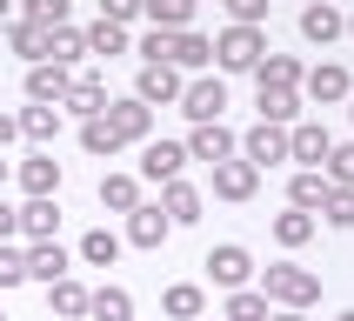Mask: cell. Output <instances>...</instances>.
<instances>
[{
  "mask_svg": "<svg viewBox=\"0 0 354 321\" xmlns=\"http://www.w3.org/2000/svg\"><path fill=\"white\" fill-rule=\"evenodd\" d=\"M261 295L274 301V308H315V301H321V275L301 268V261H274L268 281H261Z\"/></svg>",
  "mask_w": 354,
  "mask_h": 321,
  "instance_id": "cell-1",
  "label": "cell"
},
{
  "mask_svg": "<svg viewBox=\"0 0 354 321\" xmlns=\"http://www.w3.org/2000/svg\"><path fill=\"white\" fill-rule=\"evenodd\" d=\"M261 60H268V34L261 27H227L214 40V67L221 74H254Z\"/></svg>",
  "mask_w": 354,
  "mask_h": 321,
  "instance_id": "cell-2",
  "label": "cell"
},
{
  "mask_svg": "<svg viewBox=\"0 0 354 321\" xmlns=\"http://www.w3.org/2000/svg\"><path fill=\"white\" fill-rule=\"evenodd\" d=\"M201 268H207V281H214V288H227V295H234V288H248V275H254V255H248L241 241H221V248H207V261H201Z\"/></svg>",
  "mask_w": 354,
  "mask_h": 321,
  "instance_id": "cell-3",
  "label": "cell"
},
{
  "mask_svg": "<svg viewBox=\"0 0 354 321\" xmlns=\"http://www.w3.org/2000/svg\"><path fill=\"white\" fill-rule=\"evenodd\" d=\"M100 120L114 127L120 147H140V140L154 134V107H147V100H134V94H127V100H107V114H100Z\"/></svg>",
  "mask_w": 354,
  "mask_h": 321,
  "instance_id": "cell-4",
  "label": "cell"
},
{
  "mask_svg": "<svg viewBox=\"0 0 354 321\" xmlns=\"http://www.w3.org/2000/svg\"><path fill=\"white\" fill-rule=\"evenodd\" d=\"M180 147H187V160H207V167H221V160H234V154H241V134H234V127H221V120H201V127L180 140Z\"/></svg>",
  "mask_w": 354,
  "mask_h": 321,
  "instance_id": "cell-5",
  "label": "cell"
},
{
  "mask_svg": "<svg viewBox=\"0 0 354 321\" xmlns=\"http://www.w3.org/2000/svg\"><path fill=\"white\" fill-rule=\"evenodd\" d=\"M180 67L174 60H140V80H134V100H147V107H167V100H180Z\"/></svg>",
  "mask_w": 354,
  "mask_h": 321,
  "instance_id": "cell-6",
  "label": "cell"
},
{
  "mask_svg": "<svg viewBox=\"0 0 354 321\" xmlns=\"http://www.w3.org/2000/svg\"><path fill=\"white\" fill-rule=\"evenodd\" d=\"M348 94H354V74L341 67V60H321L315 74L301 80V100H315V107H341Z\"/></svg>",
  "mask_w": 354,
  "mask_h": 321,
  "instance_id": "cell-7",
  "label": "cell"
},
{
  "mask_svg": "<svg viewBox=\"0 0 354 321\" xmlns=\"http://www.w3.org/2000/svg\"><path fill=\"white\" fill-rule=\"evenodd\" d=\"M241 160H254L261 174H268L274 160H288V127H274V120H254V127L241 134Z\"/></svg>",
  "mask_w": 354,
  "mask_h": 321,
  "instance_id": "cell-8",
  "label": "cell"
},
{
  "mask_svg": "<svg viewBox=\"0 0 354 321\" xmlns=\"http://www.w3.org/2000/svg\"><path fill=\"white\" fill-rule=\"evenodd\" d=\"M180 167H187V147L180 140H140V174L154 181V187L180 181Z\"/></svg>",
  "mask_w": 354,
  "mask_h": 321,
  "instance_id": "cell-9",
  "label": "cell"
},
{
  "mask_svg": "<svg viewBox=\"0 0 354 321\" xmlns=\"http://www.w3.org/2000/svg\"><path fill=\"white\" fill-rule=\"evenodd\" d=\"M328 154H335V134H328L321 120H295V127H288V160H301V167H321Z\"/></svg>",
  "mask_w": 354,
  "mask_h": 321,
  "instance_id": "cell-10",
  "label": "cell"
},
{
  "mask_svg": "<svg viewBox=\"0 0 354 321\" xmlns=\"http://www.w3.org/2000/svg\"><path fill=\"white\" fill-rule=\"evenodd\" d=\"M221 107H227V87H221V80L201 74V80H187V87H180V114L194 120V127H201V120H221Z\"/></svg>",
  "mask_w": 354,
  "mask_h": 321,
  "instance_id": "cell-11",
  "label": "cell"
},
{
  "mask_svg": "<svg viewBox=\"0 0 354 321\" xmlns=\"http://www.w3.org/2000/svg\"><path fill=\"white\" fill-rule=\"evenodd\" d=\"M254 187H261V167L254 160H221L214 167V201H254Z\"/></svg>",
  "mask_w": 354,
  "mask_h": 321,
  "instance_id": "cell-12",
  "label": "cell"
},
{
  "mask_svg": "<svg viewBox=\"0 0 354 321\" xmlns=\"http://www.w3.org/2000/svg\"><path fill=\"white\" fill-rule=\"evenodd\" d=\"M301 34L315 40V47H328V40L348 34V14H341L335 0H308V7H301Z\"/></svg>",
  "mask_w": 354,
  "mask_h": 321,
  "instance_id": "cell-13",
  "label": "cell"
},
{
  "mask_svg": "<svg viewBox=\"0 0 354 321\" xmlns=\"http://www.w3.org/2000/svg\"><path fill=\"white\" fill-rule=\"evenodd\" d=\"M67 87H74V74H67L60 60H34V67H27V100L60 107V100H67Z\"/></svg>",
  "mask_w": 354,
  "mask_h": 321,
  "instance_id": "cell-14",
  "label": "cell"
},
{
  "mask_svg": "<svg viewBox=\"0 0 354 321\" xmlns=\"http://www.w3.org/2000/svg\"><path fill=\"white\" fill-rule=\"evenodd\" d=\"M167 235H174V221L160 214V201H140L134 214H127V235H120V241H134V248H160Z\"/></svg>",
  "mask_w": 354,
  "mask_h": 321,
  "instance_id": "cell-15",
  "label": "cell"
},
{
  "mask_svg": "<svg viewBox=\"0 0 354 321\" xmlns=\"http://www.w3.org/2000/svg\"><path fill=\"white\" fill-rule=\"evenodd\" d=\"M60 114L100 120V114H107V80H94V74H74V87H67V100H60Z\"/></svg>",
  "mask_w": 354,
  "mask_h": 321,
  "instance_id": "cell-16",
  "label": "cell"
},
{
  "mask_svg": "<svg viewBox=\"0 0 354 321\" xmlns=\"http://www.w3.org/2000/svg\"><path fill=\"white\" fill-rule=\"evenodd\" d=\"M20 235H27V241H54L60 235V201L54 194H27V208H20Z\"/></svg>",
  "mask_w": 354,
  "mask_h": 321,
  "instance_id": "cell-17",
  "label": "cell"
},
{
  "mask_svg": "<svg viewBox=\"0 0 354 321\" xmlns=\"http://www.w3.org/2000/svg\"><path fill=\"white\" fill-rule=\"evenodd\" d=\"M60 275H67V248L60 241H27V281H47L54 288Z\"/></svg>",
  "mask_w": 354,
  "mask_h": 321,
  "instance_id": "cell-18",
  "label": "cell"
},
{
  "mask_svg": "<svg viewBox=\"0 0 354 321\" xmlns=\"http://www.w3.org/2000/svg\"><path fill=\"white\" fill-rule=\"evenodd\" d=\"M87 295H94V288H80L74 275H60L54 288H47V308H54V321H87Z\"/></svg>",
  "mask_w": 354,
  "mask_h": 321,
  "instance_id": "cell-19",
  "label": "cell"
},
{
  "mask_svg": "<svg viewBox=\"0 0 354 321\" xmlns=\"http://www.w3.org/2000/svg\"><path fill=\"white\" fill-rule=\"evenodd\" d=\"M301 87H261V120H274V127H295L301 120Z\"/></svg>",
  "mask_w": 354,
  "mask_h": 321,
  "instance_id": "cell-20",
  "label": "cell"
},
{
  "mask_svg": "<svg viewBox=\"0 0 354 321\" xmlns=\"http://www.w3.org/2000/svg\"><path fill=\"white\" fill-rule=\"evenodd\" d=\"M160 214L174 221V228L201 221V187H187V181H167V187H160Z\"/></svg>",
  "mask_w": 354,
  "mask_h": 321,
  "instance_id": "cell-21",
  "label": "cell"
},
{
  "mask_svg": "<svg viewBox=\"0 0 354 321\" xmlns=\"http://www.w3.org/2000/svg\"><path fill=\"white\" fill-rule=\"evenodd\" d=\"M160 308H167V321H201L207 315V295H201V281H174L160 295Z\"/></svg>",
  "mask_w": 354,
  "mask_h": 321,
  "instance_id": "cell-22",
  "label": "cell"
},
{
  "mask_svg": "<svg viewBox=\"0 0 354 321\" xmlns=\"http://www.w3.org/2000/svg\"><path fill=\"white\" fill-rule=\"evenodd\" d=\"M87 321H134V295L114 288V281L94 288V295H87Z\"/></svg>",
  "mask_w": 354,
  "mask_h": 321,
  "instance_id": "cell-23",
  "label": "cell"
},
{
  "mask_svg": "<svg viewBox=\"0 0 354 321\" xmlns=\"http://www.w3.org/2000/svg\"><path fill=\"white\" fill-rule=\"evenodd\" d=\"M315 235H321V214H308V208H288V214H274V241H281V248H308Z\"/></svg>",
  "mask_w": 354,
  "mask_h": 321,
  "instance_id": "cell-24",
  "label": "cell"
},
{
  "mask_svg": "<svg viewBox=\"0 0 354 321\" xmlns=\"http://www.w3.org/2000/svg\"><path fill=\"white\" fill-rule=\"evenodd\" d=\"M20 187H27V194H54V187H60V160L47 154V147L27 154V160H20Z\"/></svg>",
  "mask_w": 354,
  "mask_h": 321,
  "instance_id": "cell-25",
  "label": "cell"
},
{
  "mask_svg": "<svg viewBox=\"0 0 354 321\" xmlns=\"http://www.w3.org/2000/svg\"><path fill=\"white\" fill-rule=\"evenodd\" d=\"M7 47L34 67V60H47V27H34V20H7Z\"/></svg>",
  "mask_w": 354,
  "mask_h": 321,
  "instance_id": "cell-26",
  "label": "cell"
},
{
  "mask_svg": "<svg viewBox=\"0 0 354 321\" xmlns=\"http://www.w3.org/2000/svg\"><path fill=\"white\" fill-rule=\"evenodd\" d=\"M100 208H107V214H134L140 208V181L134 174H107L100 181Z\"/></svg>",
  "mask_w": 354,
  "mask_h": 321,
  "instance_id": "cell-27",
  "label": "cell"
},
{
  "mask_svg": "<svg viewBox=\"0 0 354 321\" xmlns=\"http://www.w3.org/2000/svg\"><path fill=\"white\" fill-rule=\"evenodd\" d=\"M20 134L34 140V147H47V140L60 134V107H47V100H34V107H20Z\"/></svg>",
  "mask_w": 354,
  "mask_h": 321,
  "instance_id": "cell-28",
  "label": "cell"
},
{
  "mask_svg": "<svg viewBox=\"0 0 354 321\" xmlns=\"http://www.w3.org/2000/svg\"><path fill=\"white\" fill-rule=\"evenodd\" d=\"M328 187H335V181L321 174V167H301V174H295V187H288V208H308V214H315L321 201H328Z\"/></svg>",
  "mask_w": 354,
  "mask_h": 321,
  "instance_id": "cell-29",
  "label": "cell"
},
{
  "mask_svg": "<svg viewBox=\"0 0 354 321\" xmlns=\"http://www.w3.org/2000/svg\"><path fill=\"white\" fill-rule=\"evenodd\" d=\"M120 248H127V241H120L114 228H94V235H80V261H87V268H114Z\"/></svg>",
  "mask_w": 354,
  "mask_h": 321,
  "instance_id": "cell-30",
  "label": "cell"
},
{
  "mask_svg": "<svg viewBox=\"0 0 354 321\" xmlns=\"http://www.w3.org/2000/svg\"><path fill=\"white\" fill-rule=\"evenodd\" d=\"M221 315H227V321H268V315H274V301L261 295V288H234Z\"/></svg>",
  "mask_w": 354,
  "mask_h": 321,
  "instance_id": "cell-31",
  "label": "cell"
},
{
  "mask_svg": "<svg viewBox=\"0 0 354 321\" xmlns=\"http://www.w3.org/2000/svg\"><path fill=\"white\" fill-rule=\"evenodd\" d=\"M254 80H261V87H301L308 74H301V60H295V54H268V60L254 67Z\"/></svg>",
  "mask_w": 354,
  "mask_h": 321,
  "instance_id": "cell-32",
  "label": "cell"
},
{
  "mask_svg": "<svg viewBox=\"0 0 354 321\" xmlns=\"http://www.w3.org/2000/svg\"><path fill=\"white\" fill-rule=\"evenodd\" d=\"M140 14L154 20L160 34H180V27L194 20V7H187V0H140Z\"/></svg>",
  "mask_w": 354,
  "mask_h": 321,
  "instance_id": "cell-33",
  "label": "cell"
},
{
  "mask_svg": "<svg viewBox=\"0 0 354 321\" xmlns=\"http://www.w3.org/2000/svg\"><path fill=\"white\" fill-rule=\"evenodd\" d=\"M80 54H87V27H54V34H47V60L74 67Z\"/></svg>",
  "mask_w": 354,
  "mask_h": 321,
  "instance_id": "cell-34",
  "label": "cell"
},
{
  "mask_svg": "<svg viewBox=\"0 0 354 321\" xmlns=\"http://www.w3.org/2000/svg\"><path fill=\"white\" fill-rule=\"evenodd\" d=\"M207 60H214V40L194 34V27H180L174 34V67H207Z\"/></svg>",
  "mask_w": 354,
  "mask_h": 321,
  "instance_id": "cell-35",
  "label": "cell"
},
{
  "mask_svg": "<svg viewBox=\"0 0 354 321\" xmlns=\"http://www.w3.org/2000/svg\"><path fill=\"white\" fill-rule=\"evenodd\" d=\"M67 7H74V0H20V20H34V27L54 34V27H67Z\"/></svg>",
  "mask_w": 354,
  "mask_h": 321,
  "instance_id": "cell-36",
  "label": "cell"
},
{
  "mask_svg": "<svg viewBox=\"0 0 354 321\" xmlns=\"http://www.w3.org/2000/svg\"><path fill=\"white\" fill-rule=\"evenodd\" d=\"M87 54H127V27L120 20H94L87 27Z\"/></svg>",
  "mask_w": 354,
  "mask_h": 321,
  "instance_id": "cell-37",
  "label": "cell"
},
{
  "mask_svg": "<svg viewBox=\"0 0 354 321\" xmlns=\"http://www.w3.org/2000/svg\"><path fill=\"white\" fill-rule=\"evenodd\" d=\"M321 221H328V228H354V187H328Z\"/></svg>",
  "mask_w": 354,
  "mask_h": 321,
  "instance_id": "cell-38",
  "label": "cell"
},
{
  "mask_svg": "<svg viewBox=\"0 0 354 321\" xmlns=\"http://www.w3.org/2000/svg\"><path fill=\"white\" fill-rule=\"evenodd\" d=\"M80 147H87V154H107V160L120 154V140H114V127H107V120H80Z\"/></svg>",
  "mask_w": 354,
  "mask_h": 321,
  "instance_id": "cell-39",
  "label": "cell"
},
{
  "mask_svg": "<svg viewBox=\"0 0 354 321\" xmlns=\"http://www.w3.org/2000/svg\"><path fill=\"white\" fill-rule=\"evenodd\" d=\"M321 174H328V181H335V187H354V140H341V147H335V154H328V160H321Z\"/></svg>",
  "mask_w": 354,
  "mask_h": 321,
  "instance_id": "cell-40",
  "label": "cell"
},
{
  "mask_svg": "<svg viewBox=\"0 0 354 321\" xmlns=\"http://www.w3.org/2000/svg\"><path fill=\"white\" fill-rule=\"evenodd\" d=\"M20 281H27V248L0 241V288H20Z\"/></svg>",
  "mask_w": 354,
  "mask_h": 321,
  "instance_id": "cell-41",
  "label": "cell"
},
{
  "mask_svg": "<svg viewBox=\"0 0 354 321\" xmlns=\"http://www.w3.org/2000/svg\"><path fill=\"white\" fill-rule=\"evenodd\" d=\"M227 14H234V27H261L268 20V0H227Z\"/></svg>",
  "mask_w": 354,
  "mask_h": 321,
  "instance_id": "cell-42",
  "label": "cell"
},
{
  "mask_svg": "<svg viewBox=\"0 0 354 321\" xmlns=\"http://www.w3.org/2000/svg\"><path fill=\"white\" fill-rule=\"evenodd\" d=\"M140 60H174V34L147 27V40H140Z\"/></svg>",
  "mask_w": 354,
  "mask_h": 321,
  "instance_id": "cell-43",
  "label": "cell"
},
{
  "mask_svg": "<svg viewBox=\"0 0 354 321\" xmlns=\"http://www.w3.org/2000/svg\"><path fill=\"white\" fill-rule=\"evenodd\" d=\"M100 20H120L127 27V20H140V0H100Z\"/></svg>",
  "mask_w": 354,
  "mask_h": 321,
  "instance_id": "cell-44",
  "label": "cell"
},
{
  "mask_svg": "<svg viewBox=\"0 0 354 321\" xmlns=\"http://www.w3.org/2000/svg\"><path fill=\"white\" fill-rule=\"evenodd\" d=\"M20 235V208H7V201H0V241H14Z\"/></svg>",
  "mask_w": 354,
  "mask_h": 321,
  "instance_id": "cell-45",
  "label": "cell"
},
{
  "mask_svg": "<svg viewBox=\"0 0 354 321\" xmlns=\"http://www.w3.org/2000/svg\"><path fill=\"white\" fill-rule=\"evenodd\" d=\"M20 140V114H7V107H0V147H14Z\"/></svg>",
  "mask_w": 354,
  "mask_h": 321,
  "instance_id": "cell-46",
  "label": "cell"
},
{
  "mask_svg": "<svg viewBox=\"0 0 354 321\" xmlns=\"http://www.w3.org/2000/svg\"><path fill=\"white\" fill-rule=\"evenodd\" d=\"M268 321H308V308H281V315H268Z\"/></svg>",
  "mask_w": 354,
  "mask_h": 321,
  "instance_id": "cell-47",
  "label": "cell"
},
{
  "mask_svg": "<svg viewBox=\"0 0 354 321\" xmlns=\"http://www.w3.org/2000/svg\"><path fill=\"white\" fill-rule=\"evenodd\" d=\"M7 20H14V0H0V27H7Z\"/></svg>",
  "mask_w": 354,
  "mask_h": 321,
  "instance_id": "cell-48",
  "label": "cell"
},
{
  "mask_svg": "<svg viewBox=\"0 0 354 321\" xmlns=\"http://www.w3.org/2000/svg\"><path fill=\"white\" fill-rule=\"evenodd\" d=\"M335 321H354V308H341V315H335Z\"/></svg>",
  "mask_w": 354,
  "mask_h": 321,
  "instance_id": "cell-49",
  "label": "cell"
},
{
  "mask_svg": "<svg viewBox=\"0 0 354 321\" xmlns=\"http://www.w3.org/2000/svg\"><path fill=\"white\" fill-rule=\"evenodd\" d=\"M0 187H7V160H0Z\"/></svg>",
  "mask_w": 354,
  "mask_h": 321,
  "instance_id": "cell-50",
  "label": "cell"
},
{
  "mask_svg": "<svg viewBox=\"0 0 354 321\" xmlns=\"http://www.w3.org/2000/svg\"><path fill=\"white\" fill-rule=\"evenodd\" d=\"M348 114H354V94H348Z\"/></svg>",
  "mask_w": 354,
  "mask_h": 321,
  "instance_id": "cell-51",
  "label": "cell"
},
{
  "mask_svg": "<svg viewBox=\"0 0 354 321\" xmlns=\"http://www.w3.org/2000/svg\"><path fill=\"white\" fill-rule=\"evenodd\" d=\"M348 34H354V14H348Z\"/></svg>",
  "mask_w": 354,
  "mask_h": 321,
  "instance_id": "cell-52",
  "label": "cell"
},
{
  "mask_svg": "<svg viewBox=\"0 0 354 321\" xmlns=\"http://www.w3.org/2000/svg\"><path fill=\"white\" fill-rule=\"evenodd\" d=\"M187 7H201V0H187Z\"/></svg>",
  "mask_w": 354,
  "mask_h": 321,
  "instance_id": "cell-53",
  "label": "cell"
},
{
  "mask_svg": "<svg viewBox=\"0 0 354 321\" xmlns=\"http://www.w3.org/2000/svg\"><path fill=\"white\" fill-rule=\"evenodd\" d=\"M201 321H207V315H201Z\"/></svg>",
  "mask_w": 354,
  "mask_h": 321,
  "instance_id": "cell-54",
  "label": "cell"
},
{
  "mask_svg": "<svg viewBox=\"0 0 354 321\" xmlns=\"http://www.w3.org/2000/svg\"><path fill=\"white\" fill-rule=\"evenodd\" d=\"M0 321H7V315H0Z\"/></svg>",
  "mask_w": 354,
  "mask_h": 321,
  "instance_id": "cell-55",
  "label": "cell"
}]
</instances>
